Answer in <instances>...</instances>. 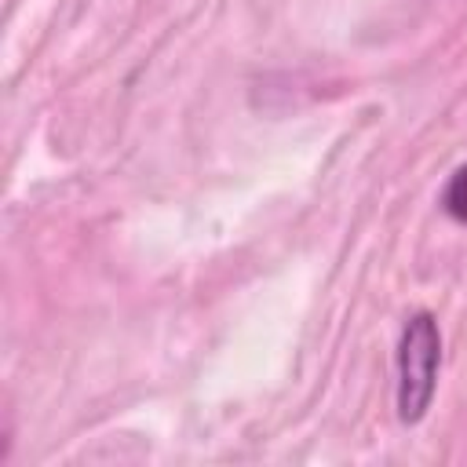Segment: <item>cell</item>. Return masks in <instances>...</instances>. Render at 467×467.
<instances>
[{"instance_id": "cell-1", "label": "cell", "mask_w": 467, "mask_h": 467, "mask_svg": "<svg viewBox=\"0 0 467 467\" xmlns=\"http://www.w3.org/2000/svg\"><path fill=\"white\" fill-rule=\"evenodd\" d=\"M441 365V332L438 321L420 310L405 321L398 339V416L401 423H420L434 401Z\"/></svg>"}, {"instance_id": "cell-2", "label": "cell", "mask_w": 467, "mask_h": 467, "mask_svg": "<svg viewBox=\"0 0 467 467\" xmlns=\"http://www.w3.org/2000/svg\"><path fill=\"white\" fill-rule=\"evenodd\" d=\"M441 208H445L456 223H467V164H460V168L449 175V182H445V190H441Z\"/></svg>"}]
</instances>
